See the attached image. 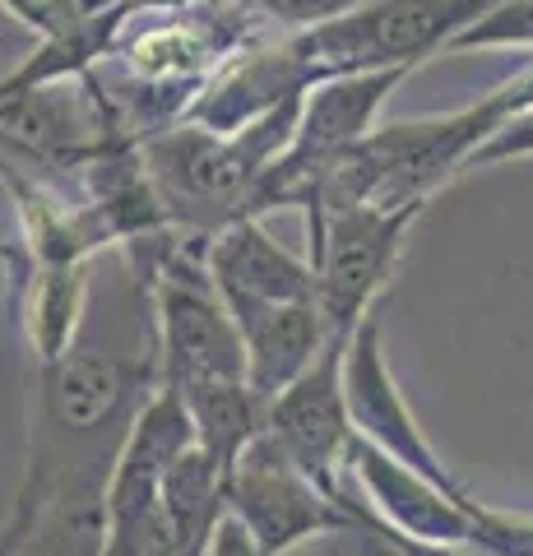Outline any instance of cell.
Listing matches in <instances>:
<instances>
[{
    "mask_svg": "<svg viewBox=\"0 0 533 556\" xmlns=\"http://www.w3.org/2000/svg\"><path fill=\"white\" fill-rule=\"evenodd\" d=\"M246 343V386L261 399H279L292 380H302L330 348L316 302L297 306H228Z\"/></svg>",
    "mask_w": 533,
    "mask_h": 556,
    "instance_id": "cell-11",
    "label": "cell"
},
{
    "mask_svg": "<svg viewBox=\"0 0 533 556\" xmlns=\"http://www.w3.org/2000/svg\"><path fill=\"white\" fill-rule=\"evenodd\" d=\"M312 556H404L399 543L390 538V529L367 510V501L353 486V525L339 533H325L320 543H312Z\"/></svg>",
    "mask_w": 533,
    "mask_h": 556,
    "instance_id": "cell-15",
    "label": "cell"
},
{
    "mask_svg": "<svg viewBox=\"0 0 533 556\" xmlns=\"http://www.w3.org/2000/svg\"><path fill=\"white\" fill-rule=\"evenodd\" d=\"M390 538L399 543L404 556H483V552H473V547H445V543H418V538H404V533H394Z\"/></svg>",
    "mask_w": 533,
    "mask_h": 556,
    "instance_id": "cell-20",
    "label": "cell"
},
{
    "mask_svg": "<svg viewBox=\"0 0 533 556\" xmlns=\"http://www.w3.org/2000/svg\"><path fill=\"white\" fill-rule=\"evenodd\" d=\"M167 237V232H163ZM163 237L140 241L149 311H153V371L158 390L186 394L195 386H232L246 380V343L228 302L214 288L204 247Z\"/></svg>",
    "mask_w": 533,
    "mask_h": 556,
    "instance_id": "cell-2",
    "label": "cell"
},
{
    "mask_svg": "<svg viewBox=\"0 0 533 556\" xmlns=\"http://www.w3.org/2000/svg\"><path fill=\"white\" fill-rule=\"evenodd\" d=\"M422 218V204L408 208H334L312 223V269H316V306L330 325L334 343H348L376 316V298L390 288L394 265L404 255L408 228Z\"/></svg>",
    "mask_w": 533,
    "mask_h": 556,
    "instance_id": "cell-4",
    "label": "cell"
},
{
    "mask_svg": "<svg viewBox=\"0 0 533 556\" xmlns=\"http://www.w3.org/2000/svg\"><path fill=\"white\" fill-rule=\"evenodd\" d=\"M214 288L228 306H297L316 302V269L312 260L292 255L274 241L261 218H242L218 232L204 251Z\"/></svg>",
    "mask_w": 533,
    "mask_h": 556,
    "instance_id": "cell-10",
    "label": "cell"
},
{
    "mask_svg": "<svg viewBox=\"0 0 533 556\" xmlns=\"http://www.w3.org/2000/svg\"><path fill=\"white\" fill-rule=\"evenodd\" d=\"M0 556H20V529L10 519H0Z\"/></svg>",
    "mask_w": 533,
    "mask_h": 556,
    "instance_id": "cell-22",
    "label": "cell"
},
{
    "mask_svg": "<svg viewBox=\"0 0 533 556\" xmlns=\"http://www.w3.org/2000/svg\"><path fill=\"white\" fill-rule=\"evenodd\" d=\"M529 108L520 84L506 79L502 89L483 93L478 102L445 116H418V121H394L376 126L363 144L320 172L316 200L306 208V228L320 223L334 208H408V204H432L441 186H450L459 172H469L478 149Z\"/></svg>",
    "mask_w": 533,
    "mask_h": 556,
    "instance_id": "cell-1",
    "label": "cell"
},
{
    "mask_svg": "<svg viewBox=\"0 0 533 556\" xmlns=\"http://www.w3.org/2000/svg\"><path fill=\"white\" fill-rule=\"evenodd\" d=\"M510 159H533V108L506 121V126L478 149L473 167H492V163H510Z\"/></svg>",
    "mask_w": 533,
    "mask_h": 556,
    "instance_id": "cell-17",
    "label": "cell"
},
{
    "mask_svg": "<svg viewBox=\"0 0 533 556\" xmlns=\"http://www.w3.org/2000/svg\"><path fill=\"white\" fill-rule=\"evenodd\" d=\"M195 445L186 404L167 390H153L130 437L116 455L107 486V547L102 556H181L167 525V473Z\"/></svg>",
    "mask_w": 533,
    "mask_h": 556,
    "instance_id": "cell-5",
    "label": "cell"
},
{
    "mask_svg": "<svg viewBox=\"0 0 533 556\" xmlns=\"http://www.w3.org/2000/svg\"><path fill=\"white\" fill-rule=\"evenodd\" d=\"M246 14H255L261 24L283 28L288 38L292 33H312L320 24H334L343 14L371 5V0H237Z\"/></svg>",
    "mask_w": 533,
    "mask_h": 556,
    "instance_id": "cell-14",
    "label": "cell"
},
{
    "mask_svg": "<svg viewBox=\"0 0 533 556\" xmlns=\"http://www.w3.org/2000/svg\"><path fill=\"white\" fill-rule=\"evenodd\" d=\"M191 5H204V0H130V14H177Z\"/></svg>",
    "mask_w": 533,
    "mask_h": 556,
    "instance_id": "cell-21",
    "label": "cell"
},
{
    "mask_svg": "<svg viewBox=\"0 0 533 556\" xmlns=\"http://www.w3.org/2000/svg\"><path fill=\"white\" fill-rule=\"evenodd\" d=\"M343 348L348 343L325 348L316 367L302 380H292L279 399H269L265 413V445L334 501H348L353 492L357 450L348 399H343Z\"/></svg>",
    "mask_w": 533,
    "mask_h": 556,
    "instance_id": "cell-6",
    "label": "cell"
},
{
    "mask_svg": "<svg viewBox=\"0 0 533 556\" xmlns=\"http://www.w3.org/2000/svg\"><path fill=\"white\" fill-rule=\"evenodd\" d=\"M353 486L385 529L418 538V543L473 547L478 525H473V496L469 492H450V486L413 473L408 464L390 459L363 441L353 450Z\"/></svg>",
    "mask_w": 533,
    "mask_h": 556,
    "instance_id": "cell-9",
    "label": "cell"
},
{
    "mask_svg": "<svg viewBox=\"0 0 533 556\" xmlns=\"http://www.w3.org/2000/svg\"><path fill=\"white\" fill-rule=\"evenodd\" d=\"M502 0H371L312 33H292L288 47L306 79L381 75V70H418L427 56L450 51L464 28H473Z\"/></svg>",
    "mask_w": 533,
    "mask_h": 556,
    "instance_id": "cell-3",
    "label": "cell"
},
{
    "mask_svg": "<svg viewBox=\"0 0 533 556\" xmlns=\"http://www.w3.org/2000/svg\"><path fill=\"white\" fill-rule=\"evenodd\" d=\"M0 14L14 20L20 28H28L33 38H51L61 33V0H0Z\"/></svg>",
    "mask_w": 533,
    "mask_h": 556,
    "instance_id": "cell-18",
    "label": "cell"
},
{
    "mask_svg": "<svg viewBox=\"0 0 533 556\" xmlns=\"http://www.w3.org/2000/svg\"><path fill=\"white\" fill-rule=\"evenodd\" d=\"M130 0H61V28H79L93 20H107V14H126ZM56 38V33H51Z\"/></svg>",
    "mask_w": 533,
    "mask_h": 556,
    "instance_id": "cell-19",
    "label": "cell"
},
{
    "mask_svg": "<svg viewBox=\"0 0 533 556\" xmlns=\"http://www.w3.org/2000/svg\"><path fill=\"white\" fill-rule=\"evenodd\" d=\"M473 552L483 556H533V515L492 510L473 501Z\"/></svg>",
    "mask_w": 533,
    "mask_h": 556,
    "instance_id": "cell-16",
    "label": "cell"
},
{
    "mask_svg": "<svg viewBox=\"0 0 533 556\" xmlns=\"http://www.w3.org/2000/svg\"><path fill=\"white\" fill-rule=\"evenodd\" d=\"M343 399H348V417H353V431H357V441L363 445L408 464L413 473L450 486V492H464L450 468L441 464L432 441L422 437L418 417H413L399 380H394L390 362H385L381 320L376 316L348 339V348H343Z\"/></svg>",
    "mask_w": 533,
    "mask_h": 556,
    "instance_id": "cell-8",
    "label": "cell"
},
{
    "mask_svg": "<svg viewBox=\"0 0 533 556\" xmlns=\"http://www.w3.org/2000/svg\"><path fill=\"white\" fill-rule=\"evenodd\" d=\"M228 515L255 538L265 556H292L320 543L325 533L353 525V492L348 501L325 496L261 437L228 478Z\"/></svg>",
    "mask_w": 533,
    "mask_h": 556,
    "instance_id": "cell-7",
    "label": "cell"
},
{
    "mask_svg": "<svg viewBox=\"0 0 533 556\" xmlns=\"http://www.w3.org/2000/svg\"><path fill=\"white\" fill-rule=\"evenodd\" d=\"M20 288L33 362L51 367V362L71 357L84 306H89V265H33V260H24Z\"/></svg>",
    "mask_w": 533,
    "mask_h": 556,
    "instance_id": "cell-12",
    "label": "cell"
},
{
    "mask_svg": "<svg viewBox=\"0 0 533 556\" xmlns=\"http://www.w3.org/2000/svg\"><path fill=\"white\" fill-rule=\"evenodd\" d=\"M177 399L186 404V417H191L195 450L218 468L223 482H228L237 473V464L246 459V450L265 437L269 399L255 394L246 380H232V386H195Z\"/></svg>",
    "mask_w": 533,
    "mask_h": 556,
    "instance_id": "cell-13",
    "label": "cell"
}]
</instances>
